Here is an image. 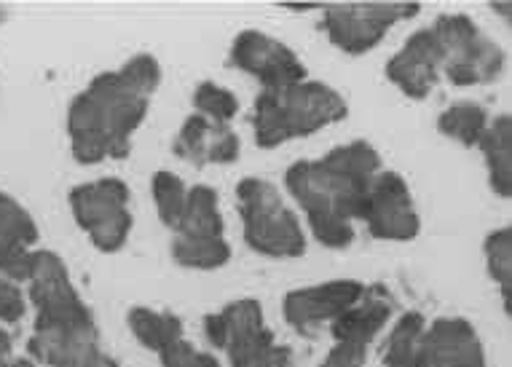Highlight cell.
<instances>
[{
  "label": "cell",
  "mask_w": 512,
  "mask_h": 367,
  "mask_svg": "<svg viewBox=\"0 0 512 367\" xmlns=\"http://www.w3.org/2000/svg\"><path fill=\"white\" fill-rule=\"evenodd\" d=\"M25 292L17 282L0 276V322H19L25 317Z\"/></svg>",
  "instance_id": "cell-27"
},
{
  "label": "cell",
  "mask_w": 512,
  "mask_h": 367,
  "mask_svg": "<svg viewBox=\"0 0 512 367\" xmlns=\"http://www.w3.org/2000/svg\"><path fill=\"white\" fill-rule=\"evenodd\" d=\"M11 362V341L9 335L0 333V367H9Z\"/></svg>",
  "instance_id": "cell-29"
},
{
  "label": "cell",
  "mask_w": 512,
  "mask_h": 367,
  "mask_svg": "<svg viewBox=\"0 0 512 367\" xmlns=\"http://www.w3.org/2000/svg\"><path fill=\"white\" fill-rule=\"evenodd\" d=\"M175 236H223L218 193L210 185H196L188 191L185 212L177 223Z\"/></svg>",
  "instance_id": "cell-17"
},
{
  "label": "cell",
  "mask_w": 512,
  "mask_h": 367,
  "mask_svg": "<svg viewBox=\"0 0 512 367\" xmlns=\"http://www.w3.org/2000/svg\"><path fill=\"white\" fill-rule=\"evenodd\" d=\"M70 207L76 223L102 252H118L132 231L129 188L118 177H102L70 191Z\"/></svg>",
  "instance_id": "cell-7"
},
{
  "label": "cell",
  "mask_w": 512,
  "mask_h": 367,
  "mask_svg": "<svg viewBox=\"0 0 512 367\" xmlns=\"http://www.w3.org/2000/svg\"><path fill=\"white\" fill-rule=\"evenodd\" d=\"M365 354H368V346H362V343L336 341V346L330 349V354L319 367H362Z\"/></svg>",
  "instance_id": "cell-28"
},
{
  "label": "cell",
  "mask_w": 512,
  "mask_h": 367,
  "mask_svg": "<svg viewBox=\"0 0 512 367\" xmlns=\"http://www.w3.org/2000/svg\"><path fill=\"white\" fill-rule=\"evenodd\" d=\"M419 3H341L325 6L322 30L330 43L346 54H365L376 49L387 30L403 19L419 14Z\"/></svg>",
  "instance_id": "cell-8"
},
{
  "label": "cell",
  "mask_w": 512,
  "mask_h": 367,
  "mask_svg": "<svg viewBox=\"0 0 512 367\" xmlns=\"http://www.w3.org/2000/svg\"><path fill=\"white\" fill-rule=\"evenodd\" d=\"M196 113L204 116L212 124H226L239 113V100L234 94L223 89V86L212 84V81H204L194 94Z\"/></svg>",
  "instance_id": "cell-25"
},
{
  "label": "cell",
  "mask_w": 512,
  "mask_h": 367,
  "mask_svg": "<svg viewBox=\"0 0 512 367\" xmlns=\"http://www.w3.org/2000/svg\"><path fill=\"white\" fill-rule=\"evenodd\" d=\"M236 199L242 209L244 239L252 250L266 258H301L306 236L298 217L279 193L277 185L258 177H247L236 185Z\"/></svg>",
  "instance_id": "cell-4"
},
{
  "label": "cell",
  "mask_w": 512,
  "mask_h": 367,
  "mask_svg": "<svg viewBox=\"0 0 512 367\" xmlns=\"http://www.w3.org/2000/svg\"><path fill=\"white\" fill-rule=\"evenodd\" d=\"M38 242V226L33 215L27 212L9 193H0V247L11 250H30Z\"/></svg>",
  "instance_id": "cell-22"
},
{
  "label": "cell",
  "mask_w": 512,
  "mask_h": 367,
  "mask_svg": "<svg viewBox=\"0 0 512 367\" xmlns=\"http://www.w3.org/2000/svg\"><path fill=\"white\" fill-rule=\"evenodd\" d=\"M486 266L496 284H502V298L510 306L512 284V234L510 228H499L486 239Z\"/></svg>",
  "instance_id": "cell-24"
},
{
  "label": "cell",
  "mask_w": 512,
  "mask_h": 367,
  "mask_svg": "<svg viewBox=\"0 0 512 367\" xmlns=\"http://www.w3.org/2000/svg\"><path fill=\"white\" fill-rule=\"evenodd\" d=\"M172 255L180 266L212 271V268L226 266L231 258V247L226 236H175Z\"/></svg>",
  "instance_id": "cell-19"
},
{
  "label": "cell",
  "mask_w": 512,
  "mask_h": 367,
  "mask_svg": "<svg viewBox=\"0 0 512 367\" xmlns=\"http://www.w3.org/2000/svg\"><path fill=\"white\" fill-rule=\"evenodd\" d=\"M432 30L443 49V73L454 86L491 84L502 73V49L480 33L470 17L443 14Z\"/></svg>",
  "instance_id": "cell-6"
},
{
  "label": "cell",
  "mask_w": 512,
  "mask_h": 367,
  "mask_svg": "<svg viewBox=\"0 0 512 367\" xmlns=\"http://www.w3.org/2000/svg\"><path fill=\"white\" fill-rule=\"evenodd\" d=\"M17 367H27V365H17Z\"/></svg>",
  "instance_id": "cell-30"
},
{
  "label": "cell",
  "mask_w": 512,
  "mask_h": 367,
  "mask_svg": "<svg viewBox=\"0 0 512 367\" xmlns=\"http://www.w3.org/2000/svg\"><path fill=\"white\" fill-rule=\"evenodd\" d=\"M389 317H392V303L384 295H370L368 298V292H365L352 309L333 322V335H336V341H354L370 346V341L384 330Z\"/></svg>",
  "instance_id": "cell-15"
},
{
  "label": "cell",
  "mask_w": 512,
  "mask_h": 367,
  "mask_svg": "<svg viewBox=\"0 0 512 367\" xmlns=\"http://www.w3.org/2000/svg\"><path fill=\"white\" fill-rule=\"evenodd\" d=\"M360 220H365V226L376 239H387V242L416 239L421 228L411 188L397 172H378L373 177Z\"/></svg>",
  "instance_id": "cell-9"
},
{
  "label": "cell",
  "mask_w": 512,
  "mask_h": 367,
  "mask_svg": "<svg viewBox=\"0 0 512 367\" xmlns=\"http://www.w3.org/2000/svg\"><path fill=\"white\" fill-rule=\"evenodd\" d=\"M427 322L419 311L405 314L389 335L384 365L387 367H421V343H424Z\"/></svg>",
  "instance_id": "cell-20"
},
{
  "label": "cell",
  "mask_w": 512,
  "mask_h": 367,
  "mask_svg": "<svg viewBox=\"0 0 512 367\" xmlns=\"http://www.w3.org/2000/svg\"><path fill=\"white\" fill-rule=\"evenodd\" d=\"M159 84L161 67L151 54L132 57L113 73L94 78L68 110L73 156L84 164L124 159Z\"/></svg>",
  "instance_id": "cell-1"
},
{
  "label": "cell",
  "mask_w": 512,
  "mask_h": 367,
  "mask_svg": "<svg viewBox=\"0 0 512 367\" xmlns=\"http://www.w3.org/2000/svg\"><path fill=\"white\" fill-rule=\"evenodd\" d=\"M440 73H443V49L432 27L413 35L387 65L389 81L411 100H424L435 89Z\"/></svg>",
  "instance_id": "cell-12"
},
{
  "label": "cell",
  "mask_w": 512,
  "mask_h": 367,
  "mask_svg": "<svg viewBox=\"0 0 512 367\" xmlns=\"http://www.w3.org/2000/svg\"><path fill=\"white\" fill-rule=\"evenodd\" d=\"M153 201H156V209H159V217L164 226H169L172 231L180 223V217L185 212V201H188V188L175 172H156L153 175Z\"/></svg>",
  "instance_id": "cell-23"
},
{
  "label": "cell",
  "mask_w": 512,
  "mask_h": 367,
  "mask_svg": "<svg viewBox=\"0 0 512 367\" xmlns=\"http://www.w3.org/2000/svg\"><path fill=\"white\" fill-rule=\"evenodd\" d=\"M488 113L483 105L478 102H456L451 108H445L437 118V129L451 137V140L462 142L467 148L478 145L480 137L486 134L488 129Z\"/></svg>",
  "instance_id": "cell-21"
},
{
  "label": "cell",
  "mask_w": 512,
  "mask_h": 367,
  "mask_svg": "<svg viewBox=\"0 0 512 367\" xmlns=\"http://www.w3.org/2000/svg\"><path fill=\"white\" fill-rule=\"evenodd\" d=\"M365 295L360 282H328L287 292L285 317L298 333H314L325 322H336Z\"/></svg>",
  "instance_id": "cell-11"
},
{
  "label": "cell",
  "mask_w": 512,
  "mask_h": 367,
  "mask_svg": "<svg viewBox=\"0 0 512 367\" xmlns=\"http://www.w3.org/2000/svg\"><path fill=\"white\" fill-rule=\"evenodd\" d=\"M161 365L164 367H220V362L212 354L194 349L191 343L180 338L169 349L161 351Z\"/></svg>",
  "instance_id": "cell-26"
},
{
  "label": "cell",
  "mask_w": 512,
  "mask_h": 367,
  "mask_svg": "<svg viewBox=\"0 0 512 367\" xmlns=\"http://www.w3.org/2000/svg\"><path fill=\"white\" fill-rule=\"evenodd\" d=\"M381 172V156L370 142H349L317 161H298L287 169L285 185L309 217L319 244L344 250L354 242V220L373 177Z\"/></svg>",
  "instance_id": "cell-2"
},
{
  "label": "cell",
  "mask_w": 512,
  "mask_h": 367,
  "mask_svg": "<svg viewBox=\"0 0 512 367\" xmlns=\"http://www.w3.org/2000/svg\"><path fill=\"white\" fill-rule=\"evenodd\" d=\"M478 148L486 156L488 180L499 196L512 193V124L510 116H499L491 121L486 134L480 137Z\"/></svg>",
  "instance_id": "cell-16"
},
{
  "label": "cell",
  "mask_w": 512,
  "mask_h": 367,
  "mask_svg": "<svg viewBox=\"0 0 512 367\" xmlns=\"http://www.w3.org/2000/svg\"><path fill=\"white\" fill-rule=\"evenodd\" d=\"M207 338L228 354L234 367H287L290 351L274 343L263 322V309L255 301H236L210 314L204 322Z\"/></svg>",
  "instance_id": "cell-5"
},
{
  "label": "cell",
  "mask_w": 512,
  "mask_h": 367,
  "mask_svg": "<svg viewBox=\"0 0 512 367\" xmlns=\"http://www.w3.org/2000/svg\"><path fill=\"white\" fill-rule=\"evenodd\" d=\"M129 330L135 333V338L145 349L159 351V354L183 338V322L167 311L132 309L129 311Z\"/></svg>",
  "instance_id": "cell-18"
},
{
  "label": "cell",
  "mask_w": 512,
  "mask_h": 367,
  "mask_svg": "<svg viewBox=\"0 0 512 367\" xmlns=\"http://www.w3.org/2000/svg\"><path fill=\"white\" fill-rule=\"evenodd\" d=\"M228 62L236 70L258 78L263 92H274V89H285V86L306 81V67L298 54L282 41L258 33V30H244L236 35Z\"/></svg>",
  "instance_id": "cell-10"
},
{
  "label": "cell",
  "mask_w": 512,
  "mask_h": 367,
  "mask_svg": "<svg viewBox=\"0 0 512 367\" xmlns=\"http://www.w3.org/2000/svg\"><path fill=\"white\" fill-rule=\"evenodd\" d=\"M239 137L231 126L212 124L204 116L194 113L177 134L175 153L180 159L191 161L196 167L204 164H234L239 159Z\"/></svg>",
  "instance_id": "cell-14"
},
{
  "label": "cell",
  "mask_w": 512,
  "mask_h": 367,
  "mask_svg": "<svg viewBox=\"0 0 512 367\" xmlns=\"http://www.w3.org/2000/svg\"><path fill=\"white\" fill-rule=\"evenodd\" d=\"M421 367H486L478 333L464 319H437L424 330Z\"/></svg>",
  "instance_id": "cell-13"
},
{
  "label": "cell",
  "mask_w": 512,
  "mask_h": 367,
  "mask_svg": "<svg viewBox=\"0 0 512 367\" xmlns=\"http://www.w3.org/2000/svg\"><path fill=\"white\" fill-rule=\"evenodd\" d=\"M349 108L336 89L317 81L263 92L252 110V129L261 148H277L282 142L325 129L346 118Z\"/></svg>",
  "instance_id": "cell-3"
}]
</instances>
